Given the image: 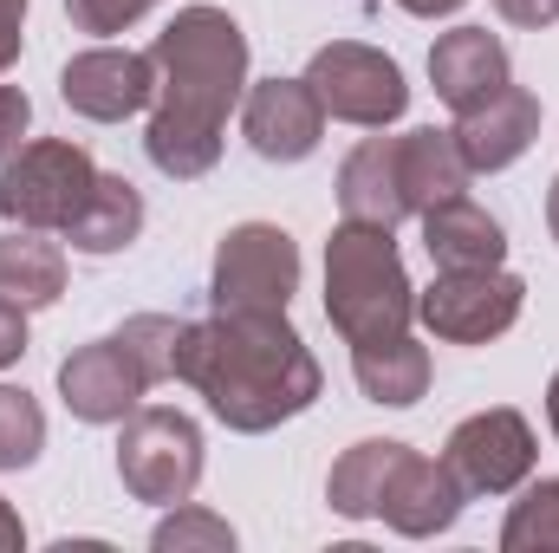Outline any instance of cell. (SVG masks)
<instances>
[{"label":"cell","instance_id":"6da1fadb","mask_svg":"<svg viewBox=\"0 0 559 553\" xmlns=\"http://www.w3.org/2000/svg\"><path fill=\"white\" fill-rule=\"evenodd\" d=\"M156 111L143 150L163 176L195 183L222 163V138H228V111L241 105L248 85V33L222 13V7H182L156 46Z\"/></svg>","mask_w":559,"mask_h":553},{"label":"cell","instance_id":"7a4b0ae2","mask_svg":"<svg viewBox=\"0 0 559 553\" xmlns=\"http://www.w3.org/2000/svg\"><path fill=\"white\" fill-rule=\"evenodd\" d=\"M176 378L209 398V411L241 436H261L286 416L312 411L325 372L293 332L286 313H215L202 326H182L176 339Z\"/></svg>","mask_w":559,"mask_h":553},{"label":"cell","instance_id":"3957f363","mask_svg":"<svg viewBox=\"0 0 559 553\" xmlns=\"http://www.w3.org/2000/svg\"><path fill=\"white\" fill-rule=\"evenodd\" d=\"M325 319L338 326L345 345H378L411 332L417 319V286L404 274V255L391 228L378 222H338L325 242Z\"/></svg>","mask_w":559,"mask_h":553},{"label":"cell","instance_id":"277c9868","mask_svg":"<svg viewBox=\"0 0 559 553\" xmlns=\"http://www.w3.org/2000/svg\"><path fill=\"white\" fill-rule=\"evenodd\" d=\"M98 183V163L92 150L72 138H39L20 143L0 169V215L20 222V228H39V235H66V222L85 209Z\"/></svg>","mask_w":559,"mask_h":553},{"label":"cell","instance_id":"5b68a950","mask_svg":"<svg viewBox=\"0 0 559 553\" xmlns=\"http://www.w3.org/2000/svg\"><path fill=\"white\" fill-rule=\"evenodd\" d=\"M118 475L150 508L189 502L195 482H202V430H195V416L138 404L124 416V436H118Z\"/></svg>","mask_w":559,"mask_h":553},{"label":"cell","instance_id":"8992f818","mask_svg":"<svg viewBox=\"0 0 559 553\" xmlns=\"http://www.w3.org/2000/svg\"><path fill=\"white\" fill-rule=\"evenodd\" d=\"M306 85H312V98L325 105V118L365 125V131H384V125L404 118V105H411V85H404L397 59H384L378 46H358V39L319 46L312 66H306Z\"/></svg>","mask_w":559,"mask_h":553},{"label":"cell","instance_id":"52a82bcc","mask_svg":"<svg viewBox=\"0 0 559 553\" xmlns=\"http://www.w3.org/2000/svg\"><path fill=\"white\" fill-rule=\"evenodd\" d=\"M299 286V248L274 222H241L222 235L215 248V274H209V299L215 313H286Z\"/></svg>","mask_w":559,"mask_h":553},{"label":"cell","instance_id":"ba28073f","mask_svg":"<svg viewBox=\"0 0 559 553\" xmlns=\"http://www.w3.org/2000/svg\"><path fill=\"white\" fill-rule=\"evenodd\" d=\"M521 306H527V286L501 268H449V274H436L429 293H417V319L449 345L501 339L521 319Z\"/></svg>","mask_w":559,"mask_h":553},{"label":"cell","instance_id":"9c48e42d","mask_svg":"<svg viewBox=\"0 0 559 553\" xmlns=\"http://www.w3.org/2000/svg\"><path fill=\"white\" fill-rule=\"evenodd\" d=\"M442 462L468 495H508L534 475V430L521 411H481L449 430Z\"/></svg>","mask_w":559,"mask_h":553},{"label":"cell","instance_id":"30bf717a","mask_svg":"<svg viewBox=\"0 0 559 553\" xmlns=\"http://www.w3.org/2000/svg\"><path fill=\"white\" fill-rule=\"evenodd\" d=\"M59 98L92 125H124L156 98V59L131 52V46H92V52L66 59Z\"/></svg>","mask_w":559,"mask_h":553},{"label":"cell","instance_id":"8fae6325","mask_svg":"<svg viewBox=\"0 0 559 553\" xmlns=\"http://www.w3.org/2000/svg\"><path fill=\"white\" fill-rule=\"evenodd\" d=\"M150 391V372L131 358V345L111 332V339H92L79 345L66 365H59V398L79 423H124Z\"/></svg>","mask_w":559,"mask_h":553},{"label":"cell","instance_id":"7c38bea8","mask_svg":"<svg viewBox=\"0 0 559 553\" xmlns=\"http://www.w3.org/2000/svg\"><path fill=\"white\" fill-rule=\"evenodd\" d=\"M449 138H455L462 163H468L475 176H495V169H508V163H521V156L534 150V138H540V98L508 79L495 98L455 111V131H449Z\"/></svg>","mask_w":559,"mask_h":553},{"label":"cell","instance_id":"4fadbf2b","mask_svg":"<svg viewBox=\"0 0 559 553\" xmlns=\"http://www.w3.org/2000/svg\"><path fill=\"white\" fill-rule=\"evenodd\" d=\"M241 131L267 163H306L325 138V105L312 98L306 79H261L241 105Z\"/></svg>","mask_w":559,"mask_h":553},{"label":"cell","instance_id":"5bb4252c","mask_svg":"<svg viewBox=\"0 0 559 553\" xmlns=\"http://www.w3.org/2000/svg\"><path fill=\"white\" fill-rule=\"evenodd\" d=\"M462 502H468V489L455 482V469H449V462H429V456H417V449L404 443V456H397V469H391V482H384L378 515H384L397 534L429 541V534H442V528L462 521Z\"/></svg>","mask_w":559,"mask_h":553},{"label":"cell","instance_id":"9a60e30c","mask_svg":"<svg viewBox=\"0 0 559 553\" xmlns=\"http://www.w3.org/2000/svg\"><path fill=\"white\" fill-rule=\"evenodd\" d=\"M429 85H436L442 105L468 111V105H481L508 85V46L488 26H455L429 46Z\"/></svg>","mask_w":559,"mask_h":553},{"label":"cell","instance_id":"2e32d148","mask_svg":"<svg viewBox=\"0 0 559 553\" xmlns=\"http://www.w3.org/2000/svg\"><path fill=\"white\" fill-rule=\"evenodd\" d=\"M423 248H429L436 274H449V268H501L508 235H501V222H495L481 202L449 196V202H436V209L423 215Z\"/></svg>","mask_w":559,"mask_h":553},{"label":"cell","instance_id":"e0dca14e","mask_svg":"<svg viewBox=\"0 0 559 553\" xmlns=\"http://www.w3.org/2000/svg\"><path fill=\"white\" fill-rule=\"evenodd\" d=\"M338 209H345V222H378V228H397L411 215L404 209V183H397V138H365L345 156Z\"/></svg>","mask_w":559,"mask_h":553},{"label":"cell","instance_id":"ac0fdd59","mask_svg":"<svg viewBox=\"0 0 559 553\" xmlns=\"http://www.w3.org/2000/svg\"><path fill=\"white\" fill-rule=\"evenodd\" d=\"M468 163H462V150L449 131H404L397 138V183H404V209L411 215H429L436 202H449V196H462L468 189Z\"/></svg>","mask_w":559,"mask_h":553},{"label":"cell","instance_id":"d6986e66","mask_svg":"<svg viewBox=\"0 0 559 553\" xmlns=\"http://www.w3.org/2000/svg\"><path fill=\"white\" fill-rule=\"evenodd\" d=\"M352 372H358V391L371 404H391V411H411L429 391V352L411 332L378 339V345H352Z\"/></svg>","mask_w":559,"mask_h":553},{"label":"cell","instance_id":"ffe728a7","mask_svg":"<svg viewBox=\"0 0 559 553\" xmlns=\"http://www.w3.org/2000/svg\"><path fill=\"white\" fill-rule=\"evenodd\" d=\"M66 293V255L39 235V228H13L0 235V299L20 313H39Z\"/></svg>","mask_w":559,"mask_h":553},{"label":"cell","instance_id":"44dd1931","mask_svg":"<svg viewBox=\"0 0 559 553\" xmlns=\"http://www.w3.org/2000/svg\"><path fill=\"white\" fill-rule=\"evenodd\" d=\"M138 228H143L138 183H124V176H98L92 196H85V209L66 222V242H72L79 255H118V248L138 242Z\"/></svg>","mask_w":559,"mask_h":553},{"label":"cell","instance_id":"7402d4cb","mask_svg":"<svg viewBox=\"0 0 559 553\" xmlns=\"http://www.w3.org/2000/svg\"><path fill=\"white\" fill-rule=\"evenodd\" d=\"M397 456H404V443H384V436L352 443V449L332 462V482H325L332 515H345V521H371V515H378V502H384V482H391Z\"/></svg>","mask_w":559,"mask_h":553},{"label":"cell","instance_id":"603a6c76","mask_svg":"<svg viewBox=\"0 0 559 553\" xmlns=\"http://www.w3.org/2000/svg\"><path fill=\"white\" fill-rule=\"evenodd\" d=\"M501 548L508 553H559V482H534L514 502V515L501 528Z\"/></svg>","mask_w":559,"mask_h":553},{"label":"cell","instance_id":"cb8c5ba5","mask_svg":"<svg viewBox=\"0 0 559 553\" xmlns=\"http://www.w3.org/2000/svg\"><path fill=\"white\" fill-rule=\"evenodd\" d=\"M39 449H46V411L20 385H0V469H33Z\"/></svg>","mask_w":559,"mask_h":553},{"label":"cell","instance_id":"d4e9b609","mask_svg":"<svg viewBox=\"0 0 559 553\" xmlns=\"http://www.w3.org/2000/svg\"><path fill=\"white\" fill-rule=\"evenodd\" d=\"M150 548L156 553H228L235 548V528H228L222 515H209V508H182V502H176V515L156 521Z\"/></svg>","mask_w":559,"mask_h":553},{"label":"cell","instance_id":"484cf974","mask_svg":"<svg viewBox=\"0 0 559 553\" xmlns=\"http://www.w3.org/2000/svg\"><path fill=\"white\" fill-rule=\"evenodd\" d=\"M118 339L131 345V358L150 372V385L176 378V339H182V319H169V313H138V319L118 326Z\"/></svg>","mask_w":559,"mask_h":553},{"label":"cell","instance_id":"4316f807","mask_svg":"<svg viewBox=\"0 0 559 553\" xmlns=\"http://www.w3.org/2000/svg\"><path fill=\"white\" fill-rule=\"evenodd\" d=\"M156 0H66V13H72V26L79 33H124L131 20H143Z\"/></svg>","mask_w":559,"mask_h":553},{"label":"cell","instance_id":"83f0119b","mask_svg":"<svg viewBox=\"0 0 559 553\" xmlns=\"http://www.w3.org/2000/svg\"><path fill=\"white\" fill-rule=\"evenodd\" d=\"M26 125H33V105H26V92H20V85H0V156H13V150H20Z\"/></svg>","mask_w":559,"mask_h":553},{"label":"cell","instance_id":"f1b7e54d","mask_svg":"<svg viewBox=\"0 0 559 553\" xmlns=\"http://www.w3.org/2000/svg\"><path fill=\"white\" fill-rule=\"evenodd\" d=\"M20 26H26V0H0V72L20 59V39H26Z\"/></svg>","mask_w":559,"mask_h":553},{"label":"cell","instance_id":"f546056e","mask_svg":"<svg viewBox=\"0 0 559 553\" xmlns=\"http://www.w3.org/2000/svg\"><path fill=\"white\" fill-rule=\"evenodd\" d=\"M508 26H554L559 20V0H495Z\"/></svg>","mask_w":559,"mask_h":553},{"label":"cell","instance_id":"4dcf8cb0","mask_svg":"<svg viewBox=\"0 0 559 553\" xmlns=\"http://www.w3.org/2000/svg\"><path fill=\"white\" fill-rule=\"evenodd\" d=\"M20 352H26V313L0 299V372H7V365H13Z\"/></svg>","mask_w":559,"mask_h":553},{"label":"cell","instance_id":"1f68e13d","mask_svg":"<svg viewBox=\"0 0 559 553\" xmlns=\"http://www.w3.org/2000/svg\"><path fill=\"white\" fill-rule=\"evenodd\" d=\"M20 541H26V534H20V515H13V508L0 502V553H13Z\"/></svg>","mask_w":559,"mask_h":553},{"label":"cell","instance_id":"d6a6232c","mask_svg":"<svg viewBox=\"0 0 559 553\" xmlns=\"http://www.w3.org/2000/svg\"><path fill=\"white\" fill-rule=\"evenodd\" d=\"M462 0H404V13H417V20H442V13H455Z\"/></svg>","mask_w":559,"mask_h":553},{"label":"cell","instance_id":"836d02e7","mask_svg":"<svg viewBox=\"0 0 559 553\" xmlns=\"http://www.w3.org/2000/svg\"><path fill=\"white\" fill-rule=\"evenodd\" d=\"M547 228H554V242H559V176H554V189H547Z\"/></svg>","mask_w":559,"mask_h":553},{"label":"cell","instance_id":"e575fe53","mask_svg":"<svg viewBox=\"0 0 559 553\" xmlns=\"http://www.w3.org/2000/svg\"><path fill=\"white\" fill-rule=\"evenodd\" d=\"M547 423H554V436H559V372H554V385H547Z\"/></svg>","mask_w":559,"mask_h":553}]
</instances>
